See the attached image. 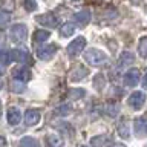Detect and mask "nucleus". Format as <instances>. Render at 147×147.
I'll list each match as a JSON object with an SVG mask.
<instances>
[{"label":"nucleus","mask_w":147,"mask_h":147,"mask_svg":"<svg viewBox=\"0 0 147 147\" xmlns=\"http://www.w3.org/2000/svg\"><path fill=\"white\" fill-rule=\"evenodd\" d=\"M140 83V71L138 69H130L124 75V84L127 87H133Z\"/></svg>","instance_id":"obj_7"},{"label":"nucleus","mask_w":147,"mask_h":147,"mask_svg":"<svg viewBox=\"0 0 147 147\" xmlns=\"http://www.w3.org/2000/svg\"><path fill=\"white\" fill-rule=\"evenodd\" d=\"M11 23V14L8 11H2L0 12V28H6Z\"/></svg>","instance_id":"obj_23"},{"label":"nucleus","mask_w":147,"mask_h":147,"mask_svg":"<svg viewBox=\"0 0 147 147\" xmlns=\"http://www.w3.org/2000/svg\"><path fill=\"white\" fill-rule=\"evenodd\" d=\"M0 147H6V140H5V136H0Z\"/></svg>","instance_id":"obj_32"},{"label":"nucleus","mask_w":147,"mask_h":147,"mask_svg":"<svg viewBox=\"0 0 147 147\" xmlns=\"http://www.w3.org/2000/svg\"><path fill=\"white\" fill-rule=\"evenodd\" d=\"M84 95H86L84 89H72V90H69V98L71 100H80Z\"/></svg>","instance_id":"obj_26"},{"label":"nucleus","mask_w":147,"mask_h":147,"mask_svg":"<svg viewBox=\"0 0 147 147\" xmlns=\"http://www.w3.org/2000/svg\"><path fill=\"white\" fill-rule=\"evenodd\" d=\"M0 6L3 8V11H12L14 9V2L12 0H0Z\"/></svg>","instance_id":"obj_30"},{"label":"nucleus","mask_w":147,"mask_h":147,"mask_svg":"<svg viewBox=\"0 0 147 147\" xmlns=\"http://www.w3.org/2000/svg\"><path fill=\"white\" fill-rule=\"evenodd\" d=\"M69 112H71V106L69 104H63L60 107H57V113H60V115H67Z\"/></svg>","instance_id":"obj_31"},{"label":"nucleus","mask_w":147,"mask_h":147,"mask_svg":"<svg viewBox=\"0 0 147 147\" xmlns=\"http://www.w3.org/2000/svg\"><path fill=\"white\" fill-rule=\"evenodd\" d=\"M29 60V54L25 48H17L11 52V61H18V63H25Z\"/></svg>","instance_id":"obj_8"},{"label":"nucleus","mask_w":147,"mask_h":147,"mask_svg":"<svg viewBox=\"0 0 147 147\" xmlns=\"http://www.w3.org/2000/svg\"><path fill=\"white\" fill-rule=\"evenodd\" d=\"M2 87H3V83H2V81H0V89H2Z\"/></svg>","instance_id":"obj_37"},{"label":"nucleus","mask_w":147,"mask_h":147,"mask_svg":"<svg viewBox=\"0 0 147 147\" xmlns=\"http://www.w3.org/2000/svg\"><path fill=\"white\" fill-rule=\"evenodd\" d=\"M106 84V80H104V75L103 74H98V75H95L94 78V87L96 90H103V87Z\"/></svg>","instance_id":"obj_22"},{"label":"nucleus","mask_w":147,"mask_h":147,"mask_svg":"<svg viewBox=\"0 0 147 147\" xmlns=\"http://www.w3.org/2000/svg\"><path fill=\"white\" fill-rule=\"evenodd\" d=\"M113 147H126L124 144H113Z\"/></svg>","instance_id":"obj_35"},{"label":"nucleus","mask_w":147,"mask_h":147,"mask_svg":"<svg viewBox=\"0 0 147 147\" xmlns=\"http://www.w3.org/2000/svg\"><path fill=\"white\" fill-rule=\"evenodd\" d=\"M92 18V12L89 11V9H81V11H78L75 16H74V20H75L77 23H80L81 26L87 25V23L90 22Z\"/></svg>","instance_id":"obj_10"},{"label":"nucleus","mask_w":147,"mask_h":147,"mask_svg":"<svg viewBox=\"0 0 147 147\" xmlns=\"http://www.w3.org/2000/svg\"><path fill=\"white\" fill-rule=\"evenodd\" d=\"M81 147H86V146H81Z\"/></svg>","instance_id":"obj_38"},{"label":"nucleus","mask_w":147,"mask_h":147,"mask_svg":"<svg viewBox=\"0 0 147 147\" xmlns=\"http://www.w3.org/2000/svg\"><path fill=\"white\" fill-rule=\"evenodd\" d=\"M55 52H57V46L55 45H46V46H41V48H37V57L40 60H45V61L52 58Z\"/></svg>","instance_id":"obj_4"},{"label":"nucleus","mask_w":147,"mask_h":147,"mask_svg":"<svg viewBox=\"0 0 147 147\" xmlns=\"http://www.w3.org/2000/svg\"><path fill=\"white\" fill-rule=\"evenodd\" d=\"M5 67H6V66L0 63V75H3V74H5Z\"/></svg>","instance_id":"obj_34"},{"label":"nucleus","mask_w":147,"mask_h":147,"mask_svg":"<svg viewBox=\"0 0 147 147\" xmlns=\"http://www.w3.org/2000/svg\"><path fill=\"white\" fill-rule=\"evenodd\" d=\"M40 112L38 110H35V109H29V110H26V113H25V124L26 126H35L37 123L40 121Z\"/></svg>","instance_id":"obj_9"},{"label":"nucleus","mask_w":147,"mask_h":147,"mask_svg":"<svg viewBox=\"0 0 147 147\" xmlns=\"http://www.w3.org/2000/svg\"><path fill=\"white\" fill-rule=\"evenodd\" d=\"M49 37H51V34L45 29H38V31L34 32V41L35 43H43V41H46Z\"/></svg>","instance_id":"obj_19"},{"label":"nucleus","mask_w":147,"mask_h":147,"mask_svg":"<svg viewBox=\"0 0 147 147\" xmlns=\"http://www.w3.org/2000/svg\"><path fill=\"white\" fill-rule=\"evenodd\" d=\"M37 22H38L40 25L46 26V28H51V29H54V28L58 26V18L55 17L52 12H48V14H43V16H38V17H37Z\"/></svg>","instance_id":"obj_5"},{"label":"nucleus","mask_w":147,"mask_h":147,"mask_svg":"<svg viewBox=\"0 0 147 147\" xmlns=\"http://www.w3.org/2000/svg\"><path fill=\"white\" fill-rule=\"evenodd\" d=\"M23 6L28 12H34L37 9V0H23Z\"/></svg>","instance_id":"obj_29"},{"label":"nucleus","mask_w":147,"mask_h":147,"mask_svg":"<svg viewBox=\"0 0 147 147\" xmlns=\"http://www.w3.org/2000/svg\"><path fill=\"white\" fill-rule=\"evenodd\" d=\"M135 61V55H133L132 52H123L121 55H119V61H118V66L123 67V66H127V64H130Z\"/></svg>","instance_id":"obj_16"},{"label":"nucleus","mask_w":147,"mask_h":147,"mask_svg":"<svg viewBox=\"0 0 147 147\" xmlns=\"http://www.w3.org/2000/svg\"><path fill=\"white\" fill-rule=\"evenodd\" d=\"M46 144H48V147H63L64 141H63V138L60 135L51 133V135L46 136Z\"/></svg>","instance_id":"obj_14"},{"label":"nucleus","mask_w":147,"mask_h":147,"mask_svg":"<svg viewBox=\"0 0 147 147\" xmlns=\"http://www.w3.org/2000/svg\"><path fill=\"white\" fill-rule=\"evenodd\" d=\"M11 90L16 92V94H22V92L25 90V83H23V81H18V80L12 81V83H11Z\"/></svg>","instance_id":"obj_28"},{"label":"nucleus","mask_w":147,"mask_h":147,"mask_svg":"<svg viewBox=\"0 0 147 147\" xmlns=\"http://www.w3.org/2000/svg\"><path fill=\"white\" fill-rule=\"evenodd\" d=\"M135 133L138 136H144L147 133V123H144L142 119H136L135 121Z\"/></svg>","instance_id":"obj_20"},{"label":"nucleus","mask_w":147,"mask_h":147,"mask_svg":"<svg viewBox=\"0 0 147 147\" xmlns=\"http://www.w3.org/2000/svg\"><path fill=\"white\" fill-rule=\"evenodd\" d=\"M9 61H11V52L6 49H2L0 51V63L5 64V66H8Z\"/></svg>","instance_id":"obj_27"},{"label":"nucleus","mask_w":147,"mask_h":147,"mask_svg":"<svg viewBox=\"0 0 147 147\" xmlns=\"http://www.w3.org/2000/svg\"><path fill=\"white\" fill-rule=\"evenodd\" d=\"M18 146L20 147H40L38 141L32 136H23L20 140V142H18Z\"/></svg>","instance_id":"obj_18"},{"label":"nucleus","mask_w":147,"mask_h":147,"mask_svg":"<svg viewBox=\"0 0 147 147\" xmlns=\"http://www.w3.org/2000/svg\"><path fill=\"white\" fill-rule=\"evenodd\" d=\"M109 142H112V136L110 135H98L90 140V144L94 147H106Z\"/></svg>","instance_id":"obj_12"},{"label":"nucleus","mask_w":147,"mask_h":147,"mask_svg":"<svg viewBox=\"0 0 147 147\" xmlns=\"http://www.w3.org/2000/svg\"><path fill=\"white\" fill-rule=\"evenodd\" d=\"M0 118H2V101H0Z\"/></svg>","instance_id":"obj_36"},{"label":"nucleus","mask_w":147,"mask_h":147,"mask_svg":"<svg viewBox=\"0 0 147 147\" xmlns=\"http://www.w3.org/2000/svg\"><path fill=\"white\" fill-rule=\"evenodd\" d=\"M146 103V95L142 94V92H133V94L129 96V104H130V107L133 109H141L142 106Z\"/></svg>","instance_id":"obj_6"},{"label":"nucleus","mask_w":147,"mask_h":147,"mask_svg":"<svg viewBox=\"0 0 147 147\" xmlns=\"http://www.w3.org/2000/svg\"><path fill=\"white\" fill-rule=\"evenodd\" d=\"M9 35H11V40L14 41V43H22V41H25L26 35H28V29H26L25 25L18 23V25H14L12 26Z\"/></svg>","instance_id":"obj_3"},{"label":"nucleus","mask_w":147,"mask_h":147,"mask_svg":"<svg viewBox=\"0 0 147 147\" xmlns=\"http://www.w3.org/2000/svg\"><path fill=\"white\" fill-rule=\"evenodd\" d=\"M138 52H140L142 58H147V37L141 38L140 45H138Z\"/></svg>","instance_id":"obj_24"},{"label":"nucleus","mask_w":147,"mask_h":147,"mask_svg":"<svg viewBox=\"0 0 147 147\" xmlns=\"http://www.w3.org/2000/svg\"><path fill=\"white\" fill-rule=\"evenodd\" d=\"M84 61L89 63L90 66H101V64H104L107 61V55H106L103 51L100 49H89L86 51L84 54Z\"/></svg>","instance_id":"obj_1"},{"label":"nucleus","mask_w":147,"mask_h":147,"mask_svg":"<svg viewBox=\"0 0 147 147\" xmlns=\"http://www.w3.org/2000/svg\"><path fill=\"white\" fill-rule=\"evenodd\" d=\"M74 32H75V25L71 22L64 23V25L61 26V29H60V35L61 37H71L74 35Z\"/></svg>","instance_id":"obj_17"},{"label":"nucleus","mask_w":147,"mask_h":147,"mask_svg":"<svg viewBox=\"0 0 147 147\" xmlns=\"http://www.w3.org/2000/svg\"><path fill=\"white\" fill-rule=\"evenodd\" d=\"M14 78L16 80H18V81H28L31 78V71L28 67H25V66H22V67H16L14 69Z\"/></svg>","instance_id":"obj_11"},{"label":"nucleus","mask_w":147,"mask_h":147,"mask_svg":"<svg viewBox=\"0 0 147 147\" xmlns=\"http://www.w3.org/2000/svg\"><path fill=\"white\" fill-rule=\"evenodd\" d=\"M87 74H89V71L84 67V66H77L75 69L72 71V75H71V78H72V81H80V80H83Z\"/></svg>","instance_id":"obj_15"},{"label":"nucleus","mask_w":147,"mask_h":147,"mask_svg":"<svg viewBox=\"0 0 147 147\" xmlns=\"http://www.w3.org/2000/svg\"><path fill=\"white\" fill-rule=\"evenodd\" d=\"M86 48V38L84 37H77L74 38V41H71L67 46V55L69 57H77L83 49Z\"/></svg>","instance_id":"obj_2"},{"label":"nucleus","mask_w":147,"mask_h":147,"mask_svg":"<svg viewBox=\"0 0 147 147\" xmlns=\"http://www.w3.org/2000/svg\"><path fill=\"white\" fill-rule=\"evenodd\" d=\"M118 133H119V136H123V138H130V130H129V124L126 121H121L118 124Z\"/></svg>","instance_id":"obj_21"},{"label":"nucleus","mask_w":147,"mask_h":147,"mask_svg":"<svg viewBox=\"0 0 147 147\" xmlns=\"http://www.w3.org/2000/svg\"><path fill=\"white\" fill-rule=\"evenodd\" d=\"M118 110H119V106L117 103H110V104L106 106V113H107L109 117H117Z\"/></svg>","instance_id":"obj_25"},{"label":"nucleus","mask_w":147,"mask_h":147,"mask_svg":"<svg viewBox=\"0 0 147 147\" xmlns=\"http://www.w3.org/2000/svg\"><path fill=\"white\" fill-rule=\"evenodd\" d=\"M142 87H144V89L147 90V74L144 75V78H142Z\"/></svg>","instance_id":"obj_33"},{"label":"nucleus","mask_w":147,"mask_h":147,"mask_svg":"<svg viewBox=\"0 0 147 147\" xmlns=\"http://www.w3.org/2000/svg\"><path fill=\"white\" fill-rule=\"evenodd\" d=\"M20 119H22L20 110H18L17 107H9V110H8V123L11 124V126H17V124L20 123Z\"/></svg>","instance_id":"obj_13"}]
</instances>
